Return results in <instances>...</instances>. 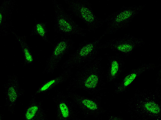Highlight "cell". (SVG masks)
<instances>
[{"label":"cell","instance_id":"277c9868","mask_svg":"<svg viewBox=\"0 0 161 120\" xmlns=\"http://www.w3.org/2000/svg\"><path fill=\"white\" fill-rule=\"evenodd\" d=\"M146 4L132 6H123L104 19L106 29L101 35L105 36L115 33L126 28L134 17L143 9Z\"/></svg>","mask_w":161,"mask_h":120},{"label":"cell","instance_id":"30bf717a","mask_svg":"<svg viewBox=\"0 0 161 120\" xmlns=\"http://www.w3.org/2000/svg\"><path fill=\"white\" fill-rule=\"evenodd\" d=\"M74 42L68 37L63 36L56 43L46 61L43 72L47 74L55 71L65 55L73 48Z\"/></svg>","mask_w":161,"mask_h":120},{"label":"cell","instance_id":"6da1fadb","mask_svg":"<svg viewBox=\"0 0 161 120\" xmlns=\"http://www.w3.org/2000/svg\"><path fill=\"white\" fill-rule=\"evenodd\" d=\"M103 60L98 55L77 69L69 80L67 91L80 90L95 97L99 95L105 84Z\"/></svg>","mask_w":161,"mask_h":120},{"label":"cell","instance_id":"5b68a950","mask_svg":"<svg viewBox=\"0 0 161 120\" xmlns=\"http://www.w3.org/2000/svg\"><path fill=\"white\" fill-rule=\"evenodd\" d=\"M67 9L85 24L87 31H94L102 27L104 19L98 17L93 11L91 4L87 0H64Z\"/></svg>","mask_w":161,"mask_h":120},{"label":"cell","instance_id":"ba28073f","mask_svg":"<svg viewBox=\"0 0 161 120\" xmlns=\"http://www.w3.org/2000/svg\"><path fill=\"white\" fill-rule=\"evenodd\" d=\"M145 43L142 38L127 34L120 38L112 39L101 43L100 50L108 49L125 56L131 55L137 48Z\"/></svg>","mask_w":161,"mask_h":120},{"label":"cell","instance_id":"ac0fdd59","mask_svg":"<svg viewBox=\"0 0 161 120\" xmlns=\"http://www.w3.org/2000/svg\"><path fill=\"white\" fill-rule=\"evenodd\" d=\"M123 119L121 117L113 115L109 116L108 118L109 120H123Z\"/></svg>","mask_w":161,"mask_h":120},{"label":"cell","instance_id":"9a60e30c","mask_svg":"<svg viewBox=\"0 0 161 120\" xmlns=\"http://www.w3.org/2000/svg\"><path fill=\"white\" fill-rule=\"evenodd\" d=\"M25 120H45L47 116L42 103L33 97L26 107L23 115Z\"/></svg>","mask_w":161,"mask_h":120},{"label":"cell","instance_id":"5bb4252c","mask_svg":"<svg viewBox=\"0 0 161 120\" xmlns=\"http://www.w3.org/2000/svg\"><path fill=\"white\" fill-rule=\"evenodd\" d=\"M73 70L69 68L64 70L57 76L46 81L37 89L35 94L38 95L45 93L67 81L72 75Z\"/></svg>","mask_w":161,"mask_h":120},{"label":"cell","instance_id":"2e32d148","mask_svg":"<svg viewBox=\"0 0 161 120\" xmlns=\"http://www.w3.org/2000/svg\"><path fill=\"white\" fill-rule=\"evenodd\" d=\"M22 49L24 58V62L27 65L32 63L34 60L27 44L23 38L15 34Z\"/></svg>","mask_w":161,"mask_h":120},{"label":"cell","instance_id":"52a82bcc","mask_svg":"<svg viewBox=\"0 0 161 120\" xmlns=\"http://www.w3.org/2000/svg\"><path fill=\"white\" fill-rule=\"evenodd\" d=\"M66 93L85 118H96L104 113L106 111L100 99L96 97H88L75 91H68Z\"/></svg>","mask_w":161,"mask_h":120},{"label":"cell","instance_id":"3957f363","mask_svg":"<svg viewBox=\"0 0 161 120\" xmlns=\"http://www.w3.org/2000/svg\"><path fill=\"white\" fill-rule=\"evenodd\" d=\"M104 38L101 35L93 40L82 42L62 64L61 69H77L95 59L98 55L101 42Z\"/></svg>","mask_w":161,"mask_h":120},{"label":"cell","instance_id":"8fae6325","mask_svg":"<svg viewBox=\"0 0 161 120\" xmlns=\"http://www.w3.org/2000/svg\"><path fill=\"white\" fill-rule=\"evenodd\" d=\"M5 105L8 111L13 112L17 101L24 93L17 76L10 75L4 86Z\"/></svg>","mask_w":161,"mask_h":120},{"label":"cell","instance_id":"7a4b0ae2","mask_svg":"<svg viewBox=\"0 0 161 120\" xmlns=\"http://www.w3.org/2000/svg\"><path fill=\"white\" fill-rule=\"evenodd\" d=\"M161 97L158 91L146 89L135 93L128 103L130 115L137 120H160Z\"/></svg>","mask_w":161,"mask_h":120},{"label":"cell","instance_id":"e0dca14e","mask_svg":"<svg viewBox=\"0 0 161 120\" xmlns=\"http://www.w3.org/2000/svg\"><path fill=\"white\" fill-rule=\"evenodd\" d=\"M36 34L44 40L48 41L47 31L45 24L43 23H37L35 27Z\"/></svg>","mask_w":161,"mask_h":120},{"label":"cell","instance_id":"4fadbf2b","mask_svg":"<svg viewBox=\"0 0 161 120\" xmlns=\"http://www.w3.org/2000/svg\"><path fill=\"white\" fill-rule=\"evenodd\" d=\"M107 56V66L106 79L107 82L111 83L117 80L123 72L125 61L122 55L117 53Z\"/></svg>","mask_w":161,"mask_h":120},{"label":"cell","instance_id":"8992f818","mask_svg":"<svg viewBox=\"0 0 161 120\" xmlns=\"http://www.w3.org/2000/svg\"><path fill=\"white\" fill-rule=\"evenodd\" d=\"M55 14L54 29L58 34L63 36H86V29L80 26L72 15L67 12L61 3L54 2Z\"/></svg>","mask_w":161,"mask_h":120},{"label":"cell","instance_id":"7c38bea8","mask_svg":"<svg viewBox=\"0 0 161 120\" xmlns=\"http://www.w3.org/2000/svg\"><path fill=\"white\" fill-rule=\"evenodd\" d=\"M155 67V65L154 63H148L143 64L132 69L125 75L117 84L114 93L117 95L123 93L141 74Z\"/></svg>","mask_w":161,"mask_h":120},{"label":"cell","instance_id":"9c48e42d","mask_svg":"<svg viewBox=\"0 0 161 120\" xmlns=\"http://www.w3.org/2000/svg\"><path fill=\"white\" fill-rule=\"evenodd\" d=\"M53 100L55 105L56 120L80 119L79 110L66 93L61 91H57L53 97Z\"/></svg>","mask_w":161,"mask_h":120}]
</instances>
